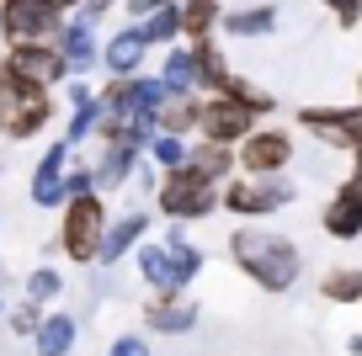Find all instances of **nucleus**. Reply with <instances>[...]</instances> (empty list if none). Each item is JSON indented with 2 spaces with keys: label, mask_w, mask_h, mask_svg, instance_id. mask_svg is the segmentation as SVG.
Returning a JSON list of instances; mask_svg holds the SVG:
<instances>
[{
  "label": "nucleus",
  "mask_w": 362,
  "mask_h": 356,
  "mask_svg": "<svg viewBox=\"0 0 362 356\" xmlns=\"http://www.w3.org/2000/svg\"><path fill=\"white\" fill-rule=\"evenodd\" d=\"M229 261H235L240 277H250V287L261 292H293L298 271H304V250L277 229H261V223H240L229 229Z\"/></svg>",
  "instance_id": "1"
},
{
  "label": "nucleus",
  "mask_w": 362,
  "mask_h": 356,
  "mask_svg": "<svg viewBox=\"0 0 362 356\" xmlns=\"http://www.w3.org/2000/svg\"><path fill=\"white\" fill-rule=\"evenodd\" d=\"M107 229H112V218H107V197H102V191H86V197H75V202L59 208V239H54V245L64 250V261H75V266H96V261H102Z\"/></svg>",
  "instance_id": "2"
},
{
  "label": "nucleus",
  "mask_w": 362,
  "mask_h": 356,
  "mask_svg": "<svg viewBox=\"0 0 362 356\" xmlns=\"http://www.w3.org/2000/svg\"><path fill=\"white\" fill-rule=\"evenodd\" d=\"M48 123H54V90L27 85L0 64V134L22 144V138H37Z\"/></svg>",
  "instance_id": "3"
},
{
  "label": "nucleus",
  "mask_w": 362,
  "mask_h": 356,
  "mask_svg": "<svg viewBox=\"0 0 362 356\" xmlns=\"http://www.w3.org/2000/svg\"><path fill=\"white\" fill-rule=\"evenodd\" d=\"M155 208L165 213L170 223H197V218H208V213L224 208V186H218V181H208L203 170H192V165L160 170Z\"/></svg>",
  "instance_id": "4"
},
{
  "label": "nucleus",
  "mask_w": 362,
  "mask_h": 356,
  "mask_svg": "<svg viewBox=\"0 0 362 356\" xmlns=\"http://www.w3.org/2000/svg\"><path fill=\"white\" fill-rule=\"evenodd\" d=\"M298 202V186L288 176H235L224 181V213H235L240 223H261L272 213H283Z\"/></svg>",
  "instance_id": "5"
},
{
  "label": "nucleus",
  "mask_w": 362,
  "mask_h": 356,
  "mask_svg": "<svg viewBox=\"0 0 362 356\" xmlns=\"http://www.w3.org/2000/svg\"><path fill=\"white\" fill-rule=\"evenodd\" d=\"M69 16L59 11L54 0H0V37L6 48L16 43H59Z\"/></svg>",
  "instance_id": "6"
},
{
  "label": "nucleus",
  "mask_w": 362,
  "mask_h": 356,
  "mask_svg": "<svg viewBox=\"0 0 362 356\" xmlns=\"http://www.w3.org/2000/svg\"><path fill=\"white\" fill-rule=\"evenodd\" d=\"M256 128H261V117L245 107V101H235V96H203V123H197V138L240 149Z\"/></svg>",
  "instance_id": "7"
},
{
  "label": "nucleus",
  "mask_w": 362,
  "mask_h": 356,
  "mask_svg": "<svg viewBox=\"0 0 362 356\" xmlns=\"http://www.w3.org/2000/svg\"><path fill=\"white\" fill-rule=\"evenodd\" d=\"M293 155L298 149H293V134H288V128H256V134L235 149L240 176H288Z\"/></svg>",
  "instance_id": "8"
},
{
  "label": "nucleus",
  "mask_w": 362,
  "mask_h": 356,
  "mask_svg": "<svg viewBox=\"0 0 362 356\" xmlns=\"http://www.w3.org/2000/svg\"><path fill=\"white\" fill-rule=\"evenodd\" d=\"M0 64L11 69L16 80H27V85H43V90H54V85H69V64H64V54H59V43H16V48H6V59Z\"/></svg>",
  "instance_id": "9"
},
{
  "label": "nucleus",
  "mask_w": 362,
  "mask_h": 356,
  "mask_svg": "<svg viewBox=\"0 0 362 356\" xmlns=\"http://www.w3.org/2000/svg\"><path fill=\"white\" fill-rule=\"evenodd\" d=\"M69 170H75V144L69 138H59V144L43 149V160H37L33 170V208H64L69 202Z\"/></svg>",
  "instance_id": "10"
},
{
  "label": "nucleus",
  "mask_w": 362,
  "mask_h": 356,
  "mask_svg": "<svg viewBox=\"0 0 362 356\" xmlns=\"http://www.w3.org/2000/svg\"><path fill=\"white\" fill-rule=\"evenodd\" d=\"M203 309H197L192 292H149L144 303V330L149 335H192Z\"/></svg>",
  "instance_id": "11"
},
{
  "label": "nucleus",
  "mask_w": 362,
  "mask_h": 356,
  "mask_svg": "<svg viewBox=\"0 0 362 356\" xmlns=\"http://www.w3.org/2000/svg\"><path fill=\"white\" fill-rule=\"evenodd\" d=\"M149 48H155V43L144 37V27L128 22V27H117V32L102 43V69H107L112 80H134V75H144Z\"/></svg>",
  "instance_id": "12"
},
{
  "label": "nucleus",
  "mask_w": 362,
  "mask_h": 356,
  "mask_svg": "<svg viewBox=\"0 0 362 356\" xmlns=\"http://www.w3.org/2000/svg\"><path fill=\"white\" fill-rule=\"evenodd\" d=\"M144 165V144H134V138H112V144H102V155H96V191H117L123 181H134V170Z\"/></svg>",
  "instance_id": "13"
},
{
  "label": "nucleus",
  "mask_w": 362,
  "mask_h": 356,
  "mask_svg": "<svg viewBox=\"0 0 362 356\" xmlns=\"http://www.w3.org/2000/svg\"><path fill=\"white\" fill-rule=\"evenodd\" d=\"M293 123L315 138L320 149H351L346 134H351V107H298Z\"/></svg>",
  "instance_id": "14"
},
{
  "label": "nucleus",
  "mask_w": 362,
  "mask_h": 356,
  "mask_svg": "<svg viewBox=\"0 0 362 356\" xmlns=\"http://www.w3.org/2000/svg\"><path fill=\"white\" fill-rule=\"evenodd\" d=\"M320 229H325L330 239H362V191L351 186V181H341V186L330 191L325 213H320Z\"/></svg>",
  "instance_id": "15"
},
{
  "label": "nucleus",
  "mask_w": 362,
  "mask_h": 356,
  "mask_svg": "<svg viewBox=\"0 0 362 356\" xmlns=\"http://www.w3.org/2000/svg\"><path fill=\"white\" fill-rule=\"evenodd\" d=\"M59 54H64L69 75H90V69L102 64V43H96V22H86V16H75V22H64V32H59Z\"/></svg>",
  "instance_id": "16"
},
{
  "label": "nucleus",
  "mask_w": 362,
  "mask_h": 356,
  "mask_svg": "<svg viewBox=\"0 0 362 356\" xmlns=\"http://www.w3.org/2000/svg\"><path fill=\"white\" fill-rule=\"evenodd\" d=\"M165 250H170V292H187L197 277H203L208 256L187 239V223H170L165 229Z\"/></svg>",
  "instance_id": "17"
},
{
  "label": "nucleus",
  "mask_w": 362,
  "mask_h": 356,
  "mask_svg": "<svg viewBox=\"0 0 362 356\" xmlns=\"http://www.w3.org/2000/svg\"><path fill=\"white\" fill-rule=\"evenodd\" d=\"M144 234H149V213L144 208H128L123 218H112V229H107V239H102V261H96V266H117L123 256H134V250L144 245Z\"/></svg>",
  "instance_id": "18"
},
{
  "label": "nucleus",
  "mask_w": 362,
  "mask_h": 356,
  "mask_svg": "<svg viewBox=\"0 0 362 356\" xmlns=\"http://www.w3.org/2000/svg\"><path fill=\"white\" fill-rule=\"evenodd\" d=\"M192 54H197V90H203V96H229L240 69L224 59V48L208 37V43H192Z\"/></svg>",
  "instance_id": "19"
},
{
  "label": "nucleus",
  "mask_w": 362,
  "mask_h": 356,
  "mask_svg": "<svg viewBox=\"0 0 362 356\" xmlns=\"http://www.w3.org/2000/svg\"><path fill=\"white\" fill-rule=\"evenodd\" d=\"M75 345H80V319L64 309H48L33 335V356H69Z\"/></svg>",
  "instance_id": "20"
},
{
  "label": "nucleus",
  "mask_w": 362,
  "mask_h": 356,
  "mask_svg": "<svg viewBox=\"0 0 362 356\" xmlns=\"http://www.w3.org/2000/svg\"><path fill=\"white\" fill-rule=\"evenodd\" d=\"M96 123H102V96H96L86 80H69V123H64V138H69V144H86V138H96Z\"/></svg>",
  "instance_id": "21"
},
{
  "label": "nucleus",
  "mask_w": 362,
  "mask_h": 356,
  "mask_svg": "<svg viewBox=\"0 0 362 356\" xmlns=\"http://www.w3.org/2000/svg\"><path fill=\"white\" fill-rule=\"evenodd\" d=\"M218 32L240 37V43H250V37H272V32H277V6H272V0L235 6V11H224V27H218Z\"/></svg>",
  "instance_id": "22"
},
{
  "label": "nucleus",
  "mask_w": 362,
  "mask_h": 356,
  "mask_svg": "<svg viewBox=\"0 0 362 356\" xmlns=\"http://www.w3.org/2000/svg\"><path fill=\"white\" fill-rule=\"evenodd\" d=\"M160 80H165V90H170V96H197V54H192V43L165 48Z\"/></svg>",
  "instance_id": "23"
},
{
  "label": "nucleus",
  "mask_w": 362,
  "mask_h": 356,
  "mask_svg": "<svg viewBox=\"0 0 362 356\" xmlns=\"http://www.w3.org/2000/svg\"><path fill=\"white\" fill-rule=\"evenodd\" d=\"M224 27V0H181V32L187 43H208Z\"/></svg>",
  "instance_id": "24"
},
{
  "label": "nucleus",
  "mask_w": 362,
  "mask_h": 356,
  "mask_svg": "<svg viewBox=\"0 0 362 356\" xmlns=\"http://www.w3.org/2000/svg\"><path fill=\"white\" fill-rule=\"evenodd\" d=\"M187 165H192V170H203V176H208V181H218V186L240 176L235 149H229V144H208V138H197V144H192V160H187Z\"/></svg>",
  "instance_id": "25"
},
{
  "label": "nucleus",
  "mask_w": 362,
  "mask_h": 356,
  "mask_svg": "<svg viewBox=\"0 0 362 356\" xmlns=\"http://www.w3.org/2000/svg\"><path fill=\"white\" fill-rule=\"evenodd\" d=\"M134 266H139V277H144L149 292H170V250H165V239H144V245L134 250Z\"/></svg>",
  "instance_id": "26"
},
{
  "label": "nucleus",
  "mask_w": 362,
  "mask_h": 356,
  "mask_svg": "<svg viewBox=\"0 0 362 356\" xmlns=\"http://www.w3.org/2000/svg\"><path fill=\"white\" fill-rule=\"evenodd\" d=\"M320 298L336 309H357L362 303V266H330L320 277Z\"/></svg>",
  "instance_id": "27"
},
{
  "label": "nucleus",
  "mask_w": 362,
  "mask_h": 356,
  "mask_svg": "<svg viewBox=\"0 0 362 356\" xmlns=\"http://www.w3.org/2000/svg\"><path fill=\"white\" fill-rule=\"evenodd\" d=\"M197 123H203V96H170L165 107H160V134L192 138Z\"/></svg>",
  "instance_id": "28"
},
{
  "label": "nucleus",
  "mask_w": 362,
  "mask_h": 356,
  "mask_svg": "<svg viewBox=\"0 0 362 356\" xmlns=\"http://www.w3.org/2000/svg\"><path fill=\"white\" fill-rule=\"evenodd\" d=\"M144 37L155 48H176V43H187V32H181V0H170V6H160L155 16H144Z\"/></svg>",
  "instance_id": "29"
},
{
  "label": "nucleus",
  "mask_w": 362,
  "mask_h": 356,
  "mask_svg": "<svg viewBox=\"0 0 362 356\" xmlns=\"http://www.w3.org/2000/svg\"><path fill=\"white\" fill-rule=\"evenodd\" d=\"M149 165H160V170H181L187 160H192V138H176V134H155L149 138Z\"/></svg>",
  "instance_id": "30"
},
{
  "label": "nucleus",
  "mask_w": 362,
  "mask_h": 356,
  "mask_svg": "<svg viewBox=\"0 0 362 356\" xmlns=\"http://www.w3.org/2000/svg\"><path fill=\"white\" fill-rule=\"evenodd\" d=\"M27 298H33V303H43V309H48V303H59V298H64V277H59L54 266L27 271Z\"/></svg>",
  "instance_id": "31"
},
{
  "label": "nucleus",
  "mask_w": 362,
  "mask_h": 356,
  "mask_svg": "<svg viewBox=\"0 0 362 356\" xmlns=\"http://www.w3.org/2000/svg\"><path fill=\"white\" fill-rule=\"evenodd\" d=\"M229 96H235V101H245V107L256 112V117H272V112H277V96H272L267 85H256V80H245V75L235 80V90H229Z\"/></svg>",
  "instance_id": "32"
},
{
  "label": "nucleus",
  "mask_w": 362,
  "mask_h": 356,
  "mask_svg": "<svg viewBox=\"0 0 362 356\" xmlns=\"http://www.w3.org/2000/svg\"><path fill=\"white\" fill-rule=\"evenodd\" d=\"M43 303H33V298H22L16 309H6V324H11V335H22V340H33L37 335V324H43Z\"/></svg>",
  "instance_id": "33"
},
{
  "label": "nucleus",
  "mask_w": 362,
  "mask_h": 356,
  "mask_svg": "<svg viewBox=\"0 0 362 356\" xmlns=\"http://www.w3.org/2000/svg\"><path fill=\"white\" fill-rule=\"evenodd\" d=\"M320 6H325V11L336 16V27H341V32H351V27L362 22V0H320Z\"/></svg>",
  "instance_id": "34"
},
{
  "label": "nucleus",
  "mask_w": 362,
  "mask_h": 356,
  "mask_svg": "<svg viewBox=\"0 0 362 356\" xmlns=\"http://www.w3.org/2000/svg\"><path fill=\"white\" fill-rule=\"evenodd\" d=\"M107 356H149V335H117Z\"/></svg>",
  "instance_id": "35"
},
{
  "label": "nucleus",
  "mask_w": 362,
  "mask_h": 356,
  "mask_svg": "<svg viewBox=\"0 0 362 356\" xmlns=\"http://www.w3.org/2000/svg\"><path fill=\"white\" fill-rule=\"evenodd\" d=\"M160 6H170V0H123V11L134 16V22H144V16H155Z\"/></svg>",
  "instance_id": "36"
},
{
  "label": "nucleus",
  "mask_w": 362,
  "mask_h": 356,
  "mask_svg": "<svg viewBox=\"0 0 362 356\" xmlns=\"http://www.w3.org/2000/svg\"><path fill=\"white\" fill-rule=\"evenodd\" d=\"M346 155H362V101H357V107H351V134H346Z\"/></svg>",
  "instance_id": "37"
},
{
  "label": "nucleus",
  "mask_w": 362,
  "mask_h": 356,
  "mask_svg": "<svg viewBox=\"0 0 362 356\" xmlns=\"http://www.w3.org/2000/svg\"><path fill=\"white\" fill-rule=\"evenodd\" d=\"M112 6H117V0H86V6H80V16H86V22H102Z\"/></svg>",
  "instance_id": "38"
},
{
  "label": "nucleus",
  "mask_w": 362,
  "mask_h": 356,
  "mask_svg": "<svg viewBox=\"0 0 362 356\" xmlns=\"http://www.w3.org/2000/svg\"><path fill=\"white\" fill-rule=\"evenodd\" d=\"M346 181H351V186L362 191V155H351V176H346Z\"/></svg>",
  "instance_id": "39"
},
{
  "label": "nucleus",
  "mask_w": 362,
  "mask_h": 356,
  "mask_svg": "<svg viewBox=\"0 0 362 356\" xmlns=\"http://www.w3.org/2000/svg\"><path fill=\"white\" fill-rule=\"evenodd\" d=\"M346 356H362V335H351V340H346Z\"/></svg>",
  "instance_id": "40"
},
{
  "label": "nucleus",
  "mask_w": 362,
  "mask_h": 356,
  "mask_svg": "<svg viewBox=\"0 0 362 356\" xmlns=\"http://www.w3.org/2000/svg\"><path fill=\"white\" fill-rule=\"evenodd\" d=\"M59 11H80V6H86V0H54Z\"/></svg>",
  "instance_id": "41"
},
{
  "label": "nucleus",
  "mask_w": 362,
  "mask_h": 356,
  "mask_svg": "<svg viewBox=\"0 0 362 356\" xmlns=\"http://www.w3.org/2000/svg\"><path fill=\"white\" fill-rule=\"evenodd\" d=\"M357 101H362V75H357Z\"/></svg>",
  "instance_id": "42"
},
{
  "label": "nucleus",
  "mask_w": 362,
  "mask_h": 356,
  "mask_svg": "<svg viewBox=\"0 0 362 356\" xmlns=\"http://www.w3.org/2000/svg\"><path fill=\"white\" fill-rule=\"evenodd\" d=\"M0 319H6V298H0Z\"/></svg>",
  "instance_id": "43"
}]
</instances>
